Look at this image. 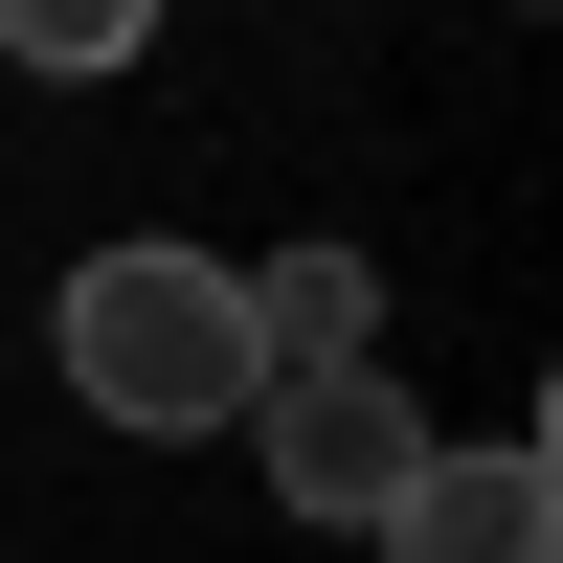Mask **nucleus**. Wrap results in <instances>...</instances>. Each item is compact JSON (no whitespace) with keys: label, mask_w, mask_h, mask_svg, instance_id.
Here are the masks:
<instances>
[{"label":"nucleus","mask_w":563,"mask_h":563,"mask_svg":"<svg viewBox=\"0 0 563 563\" xmlns=\"http://www.w3.org/2000/svg\"><path fill=\"white\" fill-rule=\"evenodd\" d=\"M45 361H68L90 429L180 451V429H249V294H225V249H90L68 294H45Z\"/></svg>","instance_id":"nucleus-1"},{"label":"nucleus","mask_w":563,"mask_h":563,"mask_svg":"<svg viewBox=\"0 0 563 563\" xmlns=\"http://www.w3.org/2000/svg\"><path fill=\"white\" fill-rule=\"evenodd\" d=\"M249 429H271V496H294V519H361V541H384V496L429 474V406H406L384 361H339V384H271Z\"/></svg>","instance_id":"nucleus-2"},{"label":"nucleus","mask_w":563,"mask_h":563,"mask_svg":"<svg viewBox=\"0 0 563 563\" xmlns=\"http://www.w3.org/2000/svg\"><path fill=\"white\" fill-rule=\"evenodd\" d=\"M384 563H563V474H541V429L429 451V474L384 496Z\"/></svg>","instance_id":"nucleus-3"},{"label":"nucleus","mask_w":563,"mask_h":563,"mask_svg":"<svg viewBox=\"0 0 563 563\" xmlns=\"http://www.w3.org/2000/svg\"><path fill=\"white\" fill-rule=\"evenodd\" d=\"M225 294H249V406L271 384H339V361L384 339V271L361 249H271V271H225Z\"/></svg>","instance_id":"nucleus-4"},{"label":"nucleus","mask_w":563,"mask_h":563,"mask_svg":"<svg viewBox=\"0 0 563 563\" xmlns=\"http://www.w3.org/2000/svg\"><path fill=\"white\" fill-rule=\"evenodd\" d=\"M0 45H23L45 90H90V68H135V45H158V0H0Z\"/></svg>","instance_id":"nucleus-5"}]
</instances>
